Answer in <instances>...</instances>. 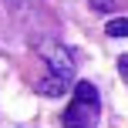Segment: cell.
Wrapping results in <instances>:
<instances>
[{
    "mask_svg": "<svg viewBox=\"0 0 128 128\" xmlns=\"http://www.w3.org/2000/svg\"><path fill=\"white\" fill-rule=\"evenodd\" d=\"M10 4H14V7H24V0H10Z\"/></svg>",
    "mask_w": 128,
    "mask_h": 128,
    "instance_id": "7",
    "label": "cell"
},
{
    "mask_svg": "<svg viewBox=\"0 0 128 128\" xmlns=\"http://www.w3.org/2000/svg\"><path fill=\"white\" fill-rule=\"evenodd\" d=\"M118 71H122V78L128 81V54H122V58H118Z\"/></svg>",
    "mask_w": 128,
    "mask_h": 128,
    "instance_id": "6",
    "label": "cell"
},
{
    "mask_svg": "<svg viewBox=\"0 0 128 128\" xmlns=\"http://www.w3.org/2000/svg\"><path fill=\"white\" fill-rule=\"evenodd\" d=\"M104 34L108 37H128V17H115L104 24Z\"/></svg>",
    "mask_w": 128,
    "mask_h": 128,
    "instance_id": "4",
    "label": "cell"
},
{
    "mask_svg": "<svg viewBox=\"0 0 128 128\" xmlns=\"http://www.w3.org/2000/svg\"><path fill=\"white\" fill-rule=\"evenodd\" d=\"M68 88H71V84L61 81V78H54V74H44V78H37V81H34V91H37V94H44V98H61Z\"/></svg>",
    "mask_w": 128,
    "mask_h": 128,
    "instance_id": "3",
    "label": "cell"
},
{
    "mask_svg": "<svg viewBox=\"0 0 128 128\" xmlns=\"http://www.w3.org/2000/svg\"><path fill=\"white\" fill-rule=\"evenodd\" d=\"M98 118H101V98H98V88L91 81H78L74 84V98L64 108L61 125L64 128H94Z\"/></svg>",
    "mask_w": 128,
    "mask_h": 128,
    "instance_id": "1",
    "label": "cell"
},
{
    "mask_svg": "<svg viewBox=\"0 0 128 128\" xmlns=\"http://www.w3.org/2000/svg\"><path fill=\"white\" fill-rule=\"evenodd\" d=\"M115 4H118V0H88V7H91V10H98V14H111V10H115Z\"/></svg>",
    "mask_w": 128,
    "mask_h": 128,
    "instance_id": "5",
    "label": "cell"
},
{
    "mask_svg": "<svg viewBox=\"0 0 128 128\" xmlns=\"http://www.w3.org/2000/svg\"><path fill=\"white\" fill-rule=\"evenodd\" d=\"M37 54H40V61L47 64V74L61 78V81H68V84L74 81V58H71V51L64 44L44 37V40H37Z\"/></svg>",
    "mask_w": 128,
    "mask_h": 128,
    "instance_id": "2",
    "label": "cell"
}]
</instances>
